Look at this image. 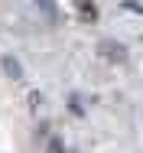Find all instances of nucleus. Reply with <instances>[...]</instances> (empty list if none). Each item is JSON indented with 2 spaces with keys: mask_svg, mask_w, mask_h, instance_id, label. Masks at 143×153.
<instances>
[{
  "mask_svg": "<svg viewBox=\"0 0 143 153\" xmlns=\"http://www.w3.org/2000/svg\"><path fill=\"white\" fill-rule=\"evenodd\" d=\"M101 52H104L111 62H124V56H127V49L117 46V42H101Z\"/></svg>",
  "mask_w": 143,
  "mask_h": 153,
  "instance_id": "obj_1",
  "label": "nucleus"
},
{
  "mask_svg": "<svg viewBox=\"0 0 143 153\" xmlns=\"http://www.w3.org/2000/svg\"><path fill=\"white\" fill-rule=\"evenodd\" d=\"M3 72H7V75H10V78H23V65H20V62L13 59V56H3Z\"/></svg>",
  "mask_w": 143,
  "mask_h": 153,
  "instance_id": "obj_2",
  "label": "nucleus"
},
{
  "mask_svg": "<svg viewBox=\"0 0 143 153\" xmlns=\"http://www.w3.org/2000/svg\"><path fill=\"white\" fill-rule=\"evenodd\" d=\"M39 10H46V16H49L52 23L59 20V13H56V7H52V0H39Z\"/></svg>",
  "mask_w": 143,
  "mask_h": 153,
  "instance_id": "obj_3",
  "label": "nucleus"
},
{
  "mask_svg": "<svg viewBox=\"0 0 143 153\" xmlns=\"http://www.w3.org/2000/svg\"><path fill=\"white\" fill-rule=\"evenodd\" d=\"M49 153H65V147H62V140H59V137L49 140Z\"/></svg>",
  "mask_w": 143,
  "mask_h": 153,
  "instance_id": "obj_4",
  "label": "nucleus"
}]
</instances>
